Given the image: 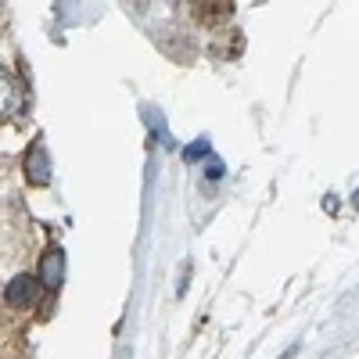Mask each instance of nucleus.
Wrapping results in <instances>:
<instances>
[{
  "label": "nucleus",
  "mask_w": 359,
  "mask_h": 359,
  "mask_svg": "<svg viewBox=\"0 0 359 359\" xmlns=\"http://www.w3.org/2000/svg\"><path fill=\"white\" fill-rule=\"evenodd\" d=\"M36 298H40V280L29 277V273H18L4 287V302L11 309H29V306H36Z\"/></svg>",
  "instance_id": "f257e3e1"
},
{
  "label": "nucleus",
  "mask_w": 359,
  "mask_h": 359,
  "mask_svg": "<svg viewBox=\"0 0 359 359\" xmlns=\"http://www.w3.org/2000/svg\"><path fill=\"white\" fill-rule=\"evenodd\" d=\"M191 11L201 25H223L233 15V0H191Z\"/></svg>",
  "instance_id": "f03ea898"
},
{
  "label": "nucleus",
  "mask_w": 359,
  "mask_h": 359,
  "mask_svg": "<svg viewBox=\"0 0 359 359\" xmlns=\"http://www.w3.org/2000/svg\"><path fill=\"white\" fill-rule=\"evenodd\" d=\"M25 172L33 184H50V165H47V151H43V144H33L29 147V155H25Z\"/></svg>",
  "instance_id": "7ed1b4c3"
},
{
  "label": "nucleus",
  "mask_w": 359,
  "mask_h": 359,
  "mask_svg": "<svg viewBox=\"0 0 359 359\" xmlns=\"http://www.w3.org/2000/svg\"><path fill=\"white\" fill-rule=\"evenodd\" d=\"M40 280H47V287H57L65 280V259H62V252H47L43 269H40Z\"/></svg>",
  "instance_id": "20e7f679"
},
{
  "label": "nucleus",
  "mask_w": 359,
  "mask_h": 359,
  "mask_svg": "<svg viewBox=\"0 0 359 359\" xmlns=\"http://www.w3.org/2000/svg\"><path fill=\"white\" fill-rule=\"evenodd\" d=\"M205 147H208V140H198V144H191V147H187V158H198V155L205 151Z\"/></svg>",
  "instance_id": "39448f33"
},
{
  "label": "nucleus",
  "mask_w": 359,
  "mask_h": 359,
  "mask_svg": "<svg viewBox=\"0 0 359 359\" xmlns=\"http://www.w3.org/2000/svg\"><path fill=\"white\" fill-rule=\"evenodd\" d=\"M355 201H359V198H355Z\"/></svg>",
  "instance_id": "423d86ee"
}]
</instances>
